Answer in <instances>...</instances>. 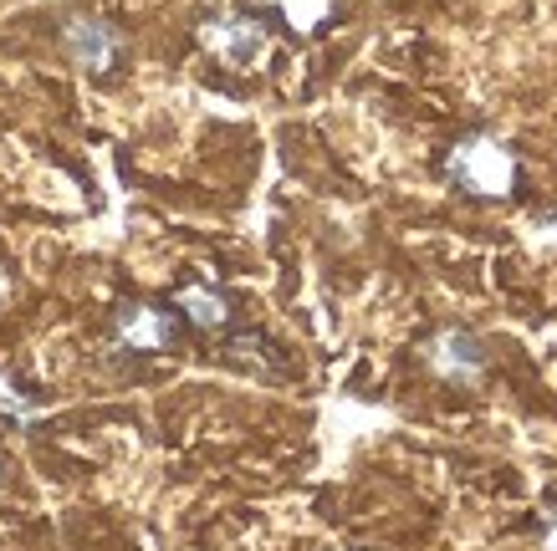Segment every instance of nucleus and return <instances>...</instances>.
<instances>
[{
	"label": "nucleus",
	"mask_w": 557,
	"mask_h": 551,
	"mask_svg": "<svg viewBox=\"0 0 557 551\" xmlns=\"http://www.w3.org/2000/svg\"><path fill=\"white\" fill-rule=\"evenodd\" d=\"M450 179L471 195H486V200H502L511 195V179H517V159H511L496 138H466L450 149Z\"/></svg>",
	"instance_id": "f257e3e1"
},
{
	"label": "nucleus",
	"mask_w": 557,
	"mask_h": 551,
	"mask_svg": "<svg viewBox=\"0 0 557 551\" xmlns=\"http://www.w3.org/2000/svg\"><path fill=\"white\" fill-rule=\"evenodd\" d=\"M205 47L215 51V57H225L231 67H251L256 57L267 51V26L256 16H215L205 21Z\"/></svg>",
	"instance_id": "f03ea898"
},
{
	"label": "nucleus",
	"mask_w": 557,
	"mask_h": 551,
	"mask_svg": "<svg viewBox=\"0 0 557 551\" xmlns=\"http://www.w3.org/2000/svg\"><path fill=\"white\" fill-rule=\"evenodd\" d=\"M62 47H67V57L77 67L108 72L113 57H119V36H113V26H102V21H92V16H72L67 26H62Z\"/></svg>",
	"instance_id": "7ed1b4c3"
},
{
	"label": "nucleus",
	"mask_w": 557,
	"mask_h": 551,
	"mask_svg": "<svg viewBox=\"0 0 557 551\" xmlns=\"http://www.w3.org/2000/svg\"><path fill=\"white\" fill-rule=\"evenodd\" d=\"M430 367H435L440 378H456V384H475L481 378V367H486V352H481V342L475 337H466V333H440L435 342H430Z\"/></svg>",
	"instance_id": "20e7f679"
},
{
	"label": "nucleus",
	"mask_w": 557,
	"mask_h": 551,
	"mask_svg": "<svg viewBox=\"0 0 557 551\" xmlns=\"http://www.w3.org/2000/svg\"><path fill=\"white\" fill-rule=\"evenodd\" d=\"M174 342V317L159 306H128L119 322V348L134 352H159Z\"/></svg>",
	"instance_id": "39448f33"
},
{
	"label": "nucleus",
	"mask_w": 557,
	"mask_h": 551,
	"mask_svg": "<svg viewBox=\"0 0 557 551\" xmlns=\"http://www.w3.org/2000/svg\"><path fill=\"white\" fill-rule=\"evenodd\" d=\"M180 312H189V322L205 327V333H220V327L231 322L225 301H220L215 291H205V286H185V291H180Z\"/></svg>",
	"instance_id": "423d86ee"
},
{
	"label": "nucleus",
	"mask_w": 557,
	"mask_h": 551,
	"mask_svg": "<svg viewBox=\"0 0 557 551\" xmlns=\"http://www.w3.org/2000/svg\"><path fill=\"white\" fill-rule=\"evenodd\" d=\"M271 5L287 16L292 32H318L327 21V11H333V0H271Z\"/></svg>",
	"instance_id": "0eeeda50"
},
{
	"label": "nucleus",
	"mask_w": 557,
	"mask_h": 551,
	"mask_svg": "<svg viewBox=\"0 0 557 551\" xmlns=\"http://www.w3.org/2000/svg\"><path fill=\"white\" fill-rule=\"evenodd\" d=\"M0 409H5V414H16V418L32 414V409H26V403H21L16 393H11V384H5V378H0Z\"/></svg>",
	"instance_id": "6e6552de"
},
{
	"label": "nucleus",
	"mask_w": 557,
	"mask_h": 551,
	"mask_svg": "<svg viewBox=\"0 0 557 551\" xmlns=\"http://www.w3.org/2000/svg\"><path fill=\"white\" fill-rule=\"evenodd\" d=\"M547 551H557V521H553V531H547Z\"/></svg>",
	"instance_id": "1a4fd4ad"
},
{
	"label": "nucleus",
	"mask_w": 557,
	"mask_h": 551,
	"mask_svg": "<svg viewBox=\"0 0 557 551\" xmlns=\"http://www.w3.org/2000/svg\"><path fill=\"white\" fill-rule=\"evenodd\" d=\"M0 291H5V276H0Z\"/></svg>",
	"instance_id": "9d476101"
},
{
	"label": "nucleus",
	"mask_w": 557,
	"mask_h": 551,
	"mask_svg": "<svg viewBox=\"0 0 557 551\" xmlns=\"http://www.w3.org/2000/svg\"><path fill=\"white\" fill-rule=\"evenodd\" d=\"M553 240H557V225H553Z\"/></svg>",
	"instance_id": "9b49d317"
}]
</instances>
